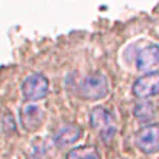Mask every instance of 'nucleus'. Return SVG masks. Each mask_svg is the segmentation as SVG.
Listing matches in <instances>:
<instances>
[{
	"instance_id": "4",
	"label": "nucleus",
	"mask_w": 159,
	"mask_h": 159,
	"mask_svg": "<svg viewBox=\"0 0 159 159\" xmlns=\"http://www.w3.org/2000/svg\"><path fill=\"white\" fill-rule=\"evenodd\" d=\"M134 145L145 155L159 152V123H146L134 134Z\"/></svg>"
},
{
	"instance_id": "9",
	"label": "nucleus",
	"mask_w": 159,
	"mask_h": 159,
	"mask_svg": "<svg viewBox=\"0 0 159 159\" xmlns=\"http://www.w3.org/2000/svg\"><path fill=\"white\" fill-rule=\"evenodd\" d=\"M156 106L148 100H139L136 103L133 109V114L134 117L138 119L139 121H143V123H151L152 119L156 117Z\"/></svg>"
},
{
	"instance_id": "2",
	"label": "nucleus",
	"mask_w": 159,
	"mask_h": 159,
	"mask_svg": "<svg viewBox=\"0 0 159 159\" xmlns=\"http://www.w3.org/2000/svg\"><path fill=\"white\" fill-rule=\"evenodd\" d=\"M88 121L91 129L96 132L103 142H110L117 133V125L114 114L104 106H96L90 110Z\"/></svg>"
},
{
	"instance_id": "8",
	"label": "nucleus",
	"mask_w": 159,
	"mask_h": 159,
	"mask_svg": "<svg viewBox=\"0 0 159 159\" xmlns=\"http://www.w3.org/2000/svg\"><path fill=\"white\" fill-rule=\"evenodd\" d=\"M83 133L84 132L80 125L74 123V121H67V123L59 126L58 132H57V134H55V138H54V143L58 148L71 146L77 140H80Z\"/></svg>"
},
{
	"instance_id": "6",
	"label": "nucleus",
	"mask_w": 159,
	"mask_h": 159,
	"mask_svg": "<svg viewBox=\"0 0 159 159\" xmlns=\"http://www.w3.org/2000/svg\"><path fill=\"white\" fill-rule=\"evenodd\" d=\"M132 94L138 100H148L159 94V71L143 72L134 80L132 85Z\"/></svg>"
},
{
	"instance_id": "5",
	"label": "nucleus",
	"mask_w": 159,
	"mask_h": 159,
	"mask_svg": "<svg viewBox=\"0 0 159 159\" xmlns=\"http://www.w3.org/2000/svg\"><path fill=\"white\" fill-rule=\"evenodd\" d=\"M19 121L26 132H36L45 123V110L36 101H26L19 110Z\"/></svg>"
},
{
	"instance_id": "1",
	"label": "nucleus",
	"mask_w": 159,
	"mask_h": 159,
	"mask_svg": "<svg viewBox=\"0 0 159 159\" xmlns=\"http://www.w3.org/2000/svg\"><path fill=\"white\" fill-rule=\"evenodd\" d=\"M78 94L85 101H100L110 94L109 77L101 71H93L83 77L78 84Z\"/></svg>"
},
{
	"instance_id": "7",
	"label": "nucleus",
	"mask_w": 159,
	"mask_h": 159,
	"mask_svg": "<svg viewBox=\"0 0 159 159\" xmlns=\"http://www.w3.org/2000/svg\"><path fill=\"white\" fill-rule=\"evenodd\" d=\"M136 68L138 71L149 72L155 71L159 67V45L156 43H148L138 51L136 54Z\"/></svg>"
},
{
	"instance_id": "12",
	"label": "nucleus",
	"mask_w": 159,
	"mask_h": 159,
	"mask_svg": "<svg viewBox=\"0 0 159 159\" xmlns=\"http://www.w3.org/2000/svg\"><path fill=\"white\" fill-rule=\"evenodd\" d=\"M26 159H43V158H41L39 155H30V156H28Z\"/></svg>"
},
{
	"instance_id": "3",
	"label": "nucleus",
	"mask_w": 159,
	"mask_h": 159,
	"mask_svg": "<svg viewBox=\"0 0 159 159\" xmlns=\"http://www.w3.org/2000/svg\"><path fill=\"white\" fill-rule=\"evenodd\" d=\"M51 90V84L48 77L42 72H32L26 75L20 83L22 97L26 101H41L45 100Z\"/></svg>"
},
{
	"instance_id": "10",
	"label": "nucleus",
	"mask_w": 159,
	"mask_h": 159,
	"mask_svg": "<svg viewBox=\"0 0 159 159\" xmlns=\"http://www.w3.org/2000/svg\"><path fill=\"white\" fill-rule=\"evenodd\" d=\"M65 159H101V155L94 145H83L67 152Z\"/></svg>"
},
{
	"instance_id": "11",
	"label": "nucleus",
	"mask_w": 159,
	"mask_h": 159,
	"mask_svg": "<svg viewBox=\"0 0 159 159\" xmlns=\"http://www.w3.org/2000/svg\"><path fill=\"white\" fill-rule=\"evenodd\" d=\"M0 127L6 136H13L17 133L16 130V121L13 119V114L9 110H3L0 113Z\"/></svg>"
}]
</instances>
